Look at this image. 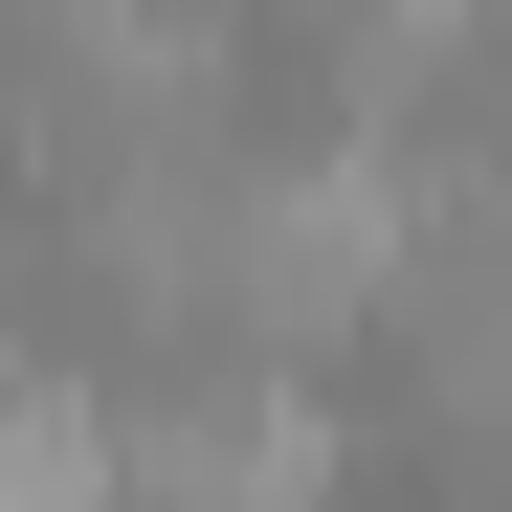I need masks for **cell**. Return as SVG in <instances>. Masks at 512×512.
<instances>
[{"instance_id":"cell-1","label":"cell","mask_w":512,"mask_h":512,"mask_svg":"<svg viewBox=\"0 0 512 512\" xmlns=\"http://www.w3.org/2000/svg\"><path fill=\"white\" fill-rule=\"evenodd\" d=\"M134 512H334V401L290 357H201L134 401Z\"/></svg>"},{"instance_id":"cell-2","label":"cell","mask_w":512,"mask_h":512,"mask_svg":"<svg viewBox=\"0 0 512 512\" xmlns=\"http://www.w3.org/2000/svg\"><path fill=\"white\" fill-rule=\"evenodd\" d=\"M0 512H134V401L0 379Z\"/></svg>"},{"instance_id":"cell-3","label":"cell","mask_w":512,"mask_h":512,"mask_svg":"<svg viewBox=\"0 0 512 512\" xmlns=\"http://www.w3.org/2000/svg\"><path fill=\"white\" fill-rule=\"evenodd\" d=\"M334 90L357 112H446V90H490V45L468 23H334Z\"/></svg>"}]
</instances>
